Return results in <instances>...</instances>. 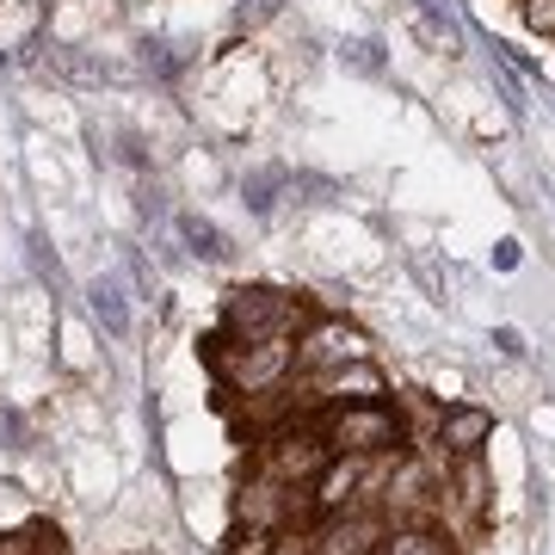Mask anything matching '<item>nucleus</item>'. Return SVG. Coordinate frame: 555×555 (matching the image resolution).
<instances>
[{
    "label": "nucleus",
    "instance_id": "obj_11",
    "mask_svg": "<svg viewBox=\"0 0 555 555\" xmlns=\"http://www.w3.org/2000/svg\"><path fill=\"white\" fill-rule=\"evenodd\" d=\"M456 481H463V500L469 506H488V476H481V456H456Z\"/></svg>",
    "mask_w": 555,
    "mask_h": 555
},
{
    "label": "nucleus",
    "instance_id": "obj_10",
    "mask_svg": "<svg viewBox=\"0 0 555 555\" xmlns=\"http://www.w3.org/2000/svg\"><path fill=\"white\" fill-rule=\"evenodd\" d=\"M266 555H315V537H309V525H278Z\"/></svg>",
    "mask_w": 555,
    "mask_h": 555
},
{
    "label": "nucleus",
    "instance_id": "obj_13",
    "mask_svg": "<svg viewBox=\"0 0 555 555\" xmlns=\"http://www.w3.org/2000/svg\"><path fill=\"white\" fill-rule=\"evenodd\" d=\"M266 543H272V531H266V525H235L229 555H266Z\"/></svg>",
    "mask_w": 555,
    "mask_h": 555
},
{
    "label": "nucleus",
    "instance_id": "obj_9",
    "mask_svg": "<svg viewBox=\"0 0 555 555\" xmlns=\"http://www.w3.org/2000/svg\"><path fill=\"white\" fill-rule=\"evenodd\" d=\"M389 500H396V506H420V500H433V476H426V469H420V463H414L408 451L396 456V476H389Z\"/></svg>",
    "mask_w": 555,
    "mask_h": 555
},
{
    "label": "nucleus",
    "instance_id": "obj_6",
    "mask_svg": "<svg viewBox=\"0 0 555 555\" xmlns=\"http://www.w3.org/2000/svg\"><path fill=\"white\" fill-rule=\"evenodd\" d=\"M309 389H315V408H339V401H389V377H383L371 358H352V364L321 371V377H309Z\"/></svg>",
    "mask_w": 555,
    "mask_h": 555
},
{
    "label": "nucleus",
    "instance_id": "obj_3",
    "mask_svg": "<svg viewBox=\"0 0 555 555\" xmlns=\"http://www.w3.org/2000/svg\"><path fill=\"white\" fill-rule=\"evenodd\" d=\"M327 456L334 451L321 444L315 414H291V420H278L272 433H266V444H259V469H266V481H278V488H302Z\"/></svg>",
    "mask_w": 555,
    "mask_h": 555
},
{
    "label": "nucleus",
    "instance_id": "obj_14",
    "mask_svg": "<svg viewBox=\"0 0 555 555\" xmlns=\"http://www.w3.org/2000/svg\"><path fill=\"white\" fill-rule=\"evenodd\" d=\"M0 543H7V537H0Z\"/></svg>",
    "mask_w": 555,
    "mask_h": 555
},
{
    "label": "nucleus",
    "instance_id": "obj_1",
    "mask_svg": "<svg viewBox=\"0 0 555 555\" xmlns=\"http://www.w3.org/2000/svg\"><path fill=\"white\" fill-rule=\"evenodd\" d=\"M321 444L334 456H401L408 451V420L396 401H339L315 408Z\"/></svg>",
    "mask_w": 555,
    "mask_h": 555
},
{
    "label": "nucleus",
    "instance_id": "obj_4",
    "mask_svg": "<svg viewBox=\"0 0 555 555\" xmlns=\"http://www.w3.org/2000/svg\"><path fill=\"white\" fill-rule=\"evenodd\" d=\"M291 358H297V377H321L334 364H352V358H371V334L352 327V321H309L297 339H291Z\"/></svg>",
    "mask_w": 555,
    "mask_h": 555
},
{
    "label": "nucleus",
    "instance_id": "obj_2",
    "mask_svg": "<svg viewBox=\"0 0 555 555\" xmlns=\"http://www.w3.org/2000/svg\"><path fill=\"white\" fill-rule=\"evenodd\" d=\"M309 327L302 315V302L291 291H278V284H241L229 291L222 302V334L235 339V346H254V339H297Z\"/></svg>",
    "mask_w": 555,
    "mask_h": 555
},
{
    "label": "nucleus",
    "instance_id": "obj_12",
    "mask_svg": "<svg viewBox=\"0 0 555 555\" xmlns=\"http://www.w3.org/2000/svg\"><path fill=\"white\" fill-rule=\"evenodd\" d=\"M518 20L537 38H555V0H518Z\"/></svg>",
    "mask_w": 555,
    "mask_h": 555
},
{
    "label": "nucleus",
    "instance_id": "obj_7",
    "mask_svg": "<svg viewBox=\"0 0 555 555\" xmlns=\"http://www.w3.org/2000/svg\"><path fill=\"white\" fill-rule=\"evenodd\" d=\"M494 444V414L476 408V401H444V414H438V451L451 456H481Z\"/></svg>",
    "mask_w": 555,
    "mask_h": 555
},
{
    "label": "nucleus",
    "instance_id": "obj_5",
    "mask_svg": "<svg viewBox=\"0 0 555 555\" xmlns=\"http://www.w3.org/2000/svg\"><path fill=\"white\" fill-rule=\"evenodd\" d=\"M309 537H315V555H377L389 525H383V513H371V506H346V513L315 518Z\"/></svg>",
    "mask_w": 555,
    "mask_h": 555
},
{
    "label": "nucleus",
    "instance_id": "obj_8",
    "mask_svg": "<svg viewBox=\"0 0 555 555\" xmlns=\"http://www.w3.org/2000/svg\"><path fill=\"white\" fill-rule=\"evenodd\" d=\"M377 555H456L451 537L438 531V525H426V518H408V525H396V531L383 537Z\"/></svg>",
    "mask_w": 555,
    "mask_h": 555
}]
</instances>
